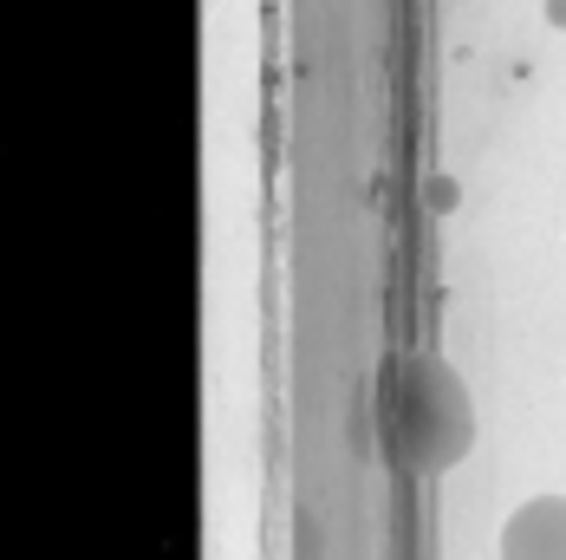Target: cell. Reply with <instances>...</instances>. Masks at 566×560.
Instances as JSON below:
<instances>
[{
    "label": "cell",
    "instance_id": "1",
    "mask_svg": "<svg viewBox=\"0 0 566 560\" xmlns=\"http://www.w3.org/2000/svg\"><path fill=\"white\" fill-rule=\"evenodd\" d=\"M502 560H566V496H534L502 528Z\"/></svg>",
    "mask_w": 566,
    "mask_h": 560
}]
</instances>
